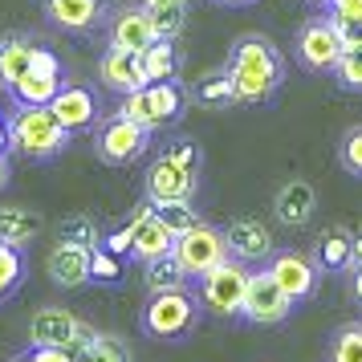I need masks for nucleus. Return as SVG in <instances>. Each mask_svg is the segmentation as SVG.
<instances>
[{
	"label": "nucleus",
	"mask_w": 362,
	"mask_h": 362,
	"mask_svg": "<svg viewBox=\"0 0 362 362\" xmlns=\"http://www.w3.org/2000/svg\"><path fill=\"white\" fill-rule=\"evenodd\" d=\"M139 66H143V78L147 82H171V78H180V66H183L180 41L159 37L155 45H147V49L139 53Z\"/></svg>",
	"instance_id": "5701e85b"
},
{
	"label": "nucleus",
	"mask_w": 362,
	"mask_h": 362,
	"mask_svg": "<svg viewBox=\"0 0 362 362\" xmlns=\"http://www.w3.org/2000/svg\"><path fill=\"white\" fill-rule=\"evenodd\" d=\"M13 362H33V358H29V350H25V354H17V358H13Z\"/></svg>",
	"instance_id": "09e8293b"
},
{
	"label": "nucleus",
	"mask_w": 362,
	"mask_h": 362,
	"mask_svg": "<svg viewBox=\"0 0 362 362\" xmlns=\"http://www.w3.org/2000/svg\"><path fill=\"white\" fill-rule=\"evenodd\" d=\"M110 4H115V0H110Z\"/></svg>",
	"instance_id": "8fccbe9b"
},
{
	"label": "nucleus",
	"mask_w": 362,
	"mask_h": 362,
	"mask_svg": "<svg viewBox=\"0 0 362 362\" xmlns=\"http://www.w3.org/2000/svg\"><path fill=\"white\" fill-rule=\"evenodd\" d=\"M175 257L187 269V277L199 281L204 273H212L216 264L228 261V240H224V228H216L208 220H199L196 228H187L175 240Z\"/></svg>",
	"instance_id": "1a4fd4ad"
},
{
	"label": "nucleus",
	"mask_w": 362,
	"mask_h": 362,
	"mask_svg": "<svg viewBox=\"0 0 362 362\" xmlns=\"http://www.w3.org/2000/svg\"><path fill=\"white\" fill-rule=\"evenodd\" d=\"M199 192V175L196 171H187L180 167L175 159H167L163 151H159V159L147 167V175H143V199L151 204H171V199H196Z\"/></svg>",
	"instance_id": "4468645a"
},
{
	"label": "nucleus",
	"mask_w": 362,
	"mask_h": 362,
	"mask_svg": "<svg viewBox=\"0 0 362 362\" xmlns=\"http://www.w3.org/2000/svg\"><path fill=\"white\" fill-rule=\"evenodd\" d=\"M326 13L338 21V29H342V37H346V49H350V45H354V33L362 29V0H334Z\"/></svg>",
	"instance_id": "72a5a7b5"
},
{
	"label": "nucleus",
	"mask_w": 362,
	"mask_h": 362,
	"mask_svg": "<svg viewBox=\"0 0 362 362\" xmlns=\"http://www.w3.org/2000/svg\"><path fill=\"white\" fill-rule=\"evenodd\" d=\"M273 216H277V224L285 228H305L313 224V216H317V192H313L310 180H289L277 187V196H273Z\"/></svg>",
	"instance_id": "6ab92c4d"
},
{
	"label": "nucleus",
	"mask_w": 362,
	"mask_h": 362,
	"mask_svg": "<svg viewBox=\"0 0 362 362\" xmlns=\"http://www.w3.org/2000/svg\"><path fill=\"white\" fill-rule=\"evenodd\" d=\"M159 41V29H155V17H151L147 4H118L106 17V45H115L122 53H139Z\"/></svg>",
	"instance_id": "9b49d317"
},
{
	"label": "nucleus",
	"mask_w": 362,
	"mask_h": 362,
	"mask_svg": "<svg viewBox=\"0 0 362 362\" xmlns=\"http://www.w3.org/2000/svg\"><path fill=\"white\" fill-rule=\"evenodd\" d=\"M305 4H310V8H317V13H326V8L334 4V0H305Z\"/></svg>",
	"instance_id": "49530a36"
},
{
	"label": "nucleus",
	"mask_w": 362,
	"mask_h": 362,
	"mask_svg": "<svg viewBox=\"0 0 362 362\" xmlns=\"http://www.w3.org/2000/svg\"><path fill=\"white\" fill-rule=\"evenodd\" d=\"M313 261L322 273H342V269H354V232L346 228H329L317 248H313Z\"/></svg>",
	"instance_id": "b1692460"
},
{
	"label": "nucleus",
	"mask_w": 362,
	"mask_h": 362,
	"mask_svg": "<svg viewBox=\"0 0 362 362\" xmlns=\"http://www.w3.org/2000/svg\"><path fill=\"white\" fill-rule=\"evenodd\" d=\"M228 69L232 82H236V94H240V106H264L281 94L285 86V53L269 41L264 33H245L232 41L228 49Z\"/></svg>",
	"instance_id": "f257e3e1"
},
{
	"label": "nucleus",
	"mask_w": 362,
	"mask_h": 362,
	"mask_svg": "<svg viewBox=\"0 0 362 362\" xmlns=\"http://www.w3.org/2000/svg\"><path fill=\"white\" fill-rule=\"evenodd\" d=\"M346 53V37L338 29V21L329 13H313L310 21H301L293 33V62L305 74H334V66Z\"/></svg>",
	"instance_id": "423d86ee"
},
{
	"label": "nucleus",
	"mask_w": 362,
	"mask_h": 362,
	"mask_svg": "<svg viewBox=\"0 0 362 362\" xmlns=\"http://www.w3.org/2000/svg\"><path fill=\"white\" fill-rule=\"evenodd\" d=\"M57 240L82 245V248H102L106 232H102V224L94 216H69V220H62V228H57Z\"/></svg>",
	"instance_id": "c756f323"
},
{
	"label": "nucleus",
	"mask_w": 362,
	"mask_h": 362,
	"mask_svg": "<svg viewBox=\"0 0 362 362\" xmlns=\"http://www.w3.org/2000/svg\"><path fill=\"white\" fill-rule=\"evenodd\" d=\"M350 297L362 305V264H354V277H350Z\"/></svg>",
	"instance_id": "79ce46f5"
},
{
	"label": "nucleus",
	"mask_w": 362,
	"mask_h": 362,
	"mask_svg": "<svg viewBox=\"0 0 362 362\" xmlns=\"http://www.w3.org/2000/svg\"><path fill=\"white\" fill-rule=\"evenodd\" d=\"M29 69H37V74H53V78H66L62 57H57L49 45H37V41H33V53H29Z\"/></svg>",
	"instance_id": "58836bf2"
},
{
	"label": "nucleus",
	"mask_w": 362,
	"mask_h": 362,
	"mask_svg": "<svg viewBox=\"0 0 362 362\" xmlns=\"http://www.w3.org/2000/svg\"><path fill=\"white\" fill-rule=\"evenodd\" d=\"M66 78H53V74H37V69H25L21 82L8 90V98L17 106H49L57 94H62Z\"/></svg>",
	"instance_id": "a878e982"
},
{
	"label": "nucleus",
	"mask_w": 362,
	"mask_h": 362,
	"mask_svg": "<svg viewBox=\"0 0 362 362\" xmlns=\"http://www.w3.org/2000/svg\"><path fill=\"white\" fill-rule=\"evenodd\" d=\"M134 228V245H131V261L147 264V261H159V257H167V252H175V232L167 228L163 220L155 216V204L151 199H143L139 208L131 212V220H127Z\"/></svg>",
	"instance_id": "2eb2a0df"
},
{
	"label": "nucleus",
	"mask_w": 362,
	"mask_h": 362,
	"mask_svg": "<svg viewBox=\"0 0 362 362\" xmlns=\"http://www.w3.org/2000/svg\"><path fill=\"white\" fill-rule=\"evenodd\" d=\"M74 362H134V354H131V346H127V338L94 329V338L82 350H74Z\"/></svg>",
	"instance_id": "cd10ccee"
},
{
	"label": "nucleus",
	"mask_w": 362,
	"mask_h": 362,
	"mask_svg": "<svg viewBox=\"0 0 362 362\" xmlns=\"http://www.w3.org/2000/svg\"><path fill=\"white\" fill-rule=\"evenodd\" d=\"M8 180H13V163H8V155H0V192L8 187Z\"/></svg>",
	"instance_id": "37998d69"
},
{
	"label": "nucleus",
	"mask_w": 362,
	"mask_h": 362,
	"mask_svg": "<svg viewBox=\"0 0 362 362\" xmlns=\"http://www.w3.org/2000/svg\"><path fill=\"white\" fill-rule=\"evenodd\" d=\"M354 264H362V232H354Z\"/></svg>",
	"instance_id": "a18cd8bd"
},
{
	"label": "nucleus",
	"mask_w": 362,
	"mask_h": 362,
	"mask_svg": "<svg viewBox=\"0 0 362 362\" xmlns=\"http://www.w3.org/2000/svg\"><path fill=\"white\" fill-rule=\"evenodd\" d=\"M29 53H33V41L25 33L0 37V90H4V94H8V90L21 82V74L29 69Z\"/></svg>",
	"instance_id": "393cba45"
},
{
	"label": "nucleus",
	"mask_w": 362,
	"mask_h": 362,
	"mask_svg": "<svg viewBox=\"0 0 362 362\" xmlns=\"http://www.w3.org/2000/svg\"><path fill=\"white\" fill-rule=\"evenodd\" d=\"M41 13L53 29L69 37H94L98 29H106L110 0H41Z\"/></svg>",
	"instance_id": "f8f14e48"
},
{
	"label": "nucleus",
	"mask_w": 362,
	"mask_h": 362,
	"mask_svg": "<svg viewBox=\"0 0 362 362\" xmlns=\"http://www.w3.org/2000/svg\"><path fill=\"white\" fill-rule=\"evenodd\" d=\"M264 269L277 277V285L293 297V301H310V297L317 293V277H322V269H317V261H313V257H305V252L277 248V252L269 257V264H264Z\"/></svg>",
	"instance_id": "dca6fc26"
},
{
	"label": "nucleus",
	"mask_w": 362,
	"mask_h": 362,
	"mask_svg": "<svg viewBox=\"0 0 362 362\" xmlns=\"http://www.w3.org/2000/svg\"><path fill=\"white\" fill-rule=\"evenodd\" d=\"M199 305L196 289H163V293H147L143 310H139V329L155 338V342H183L196 329Z\"/></svg>",
	"instance_id": "7ed1b4c3"
},
{
	"label": "nucleus",
	"mask_w": 362,
	"mask_h": 362,
	"mask_svg": "<svg viewBox=\"0 0 362 362\" xmlns=\"http://www.w3.org/2000/svg\"><path fill=\"white\" fill-rule=\"evenodd\" d=\"M151 17H155V29H159V37H171V41H180L183 25H187V8H155Z\"/></svg>",
	"instance_id": "4c0bfd02"
},
{
	"label": "nucleus",
	"mask_w": 362,
	"mask_h": 362,
	"mask_svg": "<svg viewBox=\"0 0 362 362\" xmlns=\"http://www.w3.org/2000/svg\"><path fill=\"white\" fill-rule=\"evenodd\" d=\"M41 212L33 208H21V204H4L0 208V245H13V248H29L41 232Z\"/></svg>",
	"instance_id": "4be33fe9"
},
{
	"label": "nucleus",
	"mask_w": 362,
	"mask_h": 362,
	"mask_svg": "<svg viewBox=\"0 0 362 362\" xmlns=\"http://www.w3.org/2000/svg\"><path fill=\"white\" fill-rule=\"evenodd\" d=\"M220 8H248V4H257V0H212Z\"/></svg>",
	"instance_id": "c03bdc74"
},
{
	"label": "nucleus",
	"mask_w": 362,
	"mask_h": 362,
	"mask_svg": "<svg viewBox=\"0 0 362 362\" xmlns=\"http://www.w3.org/2000/svg\"><path fill=\"white\" fill-rule=\"evenodd\" d=\"M163 155H167V159H175L180 167H187V171H196V175H199V167H204V147H199L196 139H183V134L167 139Z\"/></svg>",
	"instance_id": "f704fd0d"
},
{
	"label": "nucleus",
	"mask_w": 362,
	"mask_h": 362,
	"mask_svg": "<svg viewBox=\"0 0 362 362\" xmlns=\"http://www.w3.org/2000/svg\"><path fill=\"white\" fill-rule=\"evenodd\" d=\"M139 4H147L151 13H155V8H187L192 0H139Z\"/></svg>",
	"instance_id": "a19ab883"
},
{
	"label": "nucleus",
	"mask_w": 362,
	"mask_h": 362,
	"mask_svg": "<svg viewBox=\"0 0 362 362\" xmlns=\"http://www.w3.org/2000/svg\"><path fill=\"white\" fill-rule=\"evenodd\" d=\"M98 82H102V90L127 98L134 90H143L147 78H143V66H139L134 53H122V49H115V45H106V53L98 57Z\"/></svg>",
	"instance_id": "aec40b11"
},
{
	"label": "nucleus",
	"mask_w": 362,
	"mask_h": 362,
	"mask_svg": "<svg viewBox=\"0 0 362 362\" xmlns=\"http://www.w3.org/2000/svg\"><path fill=\"white\" fill-rule=\"evenodd\" d=\"M329 78L342 86V90H350V94H362V49H346Z\"/></svg>",
	"instance_id": "c9c22d12"
},
{
	"label": "nucleus",
	"mask_w": 362,
	"mask_h": 362,
	"mask_svg": "<svg viewBox=\"0 0 362 362\" xmlns=\"http://www.w3.org/2000/svg\"><path fill=\"white\" fill-rule=\"evenodd\" d=\"M224 240H228V257L232 261H245L248 269H261L269 264V257L277 252L273 232L264 228L257 216H236L224 224Z\"/></svg>",
	"instance_id": "ddd939ff"
},
{
	"label": "nucleus",
	"mask_w": 362,
	"mask_h": 362,
	"mask_svg": "<svg viewBox=\"0 0 362 362\" xmlns=\"http://www.w3.org/2000/svg\"><path fill=\"white\" fill-rule=\"evenodd\" d=\"M29 358L33 362H74V350H62V346H29Z\"/></svg>",
	"instance_id": "ea45409f"
},
{
	"label": "nucleus",
	"mask_w": 362,
	"mask_h": 362,
	"mask_svg": "<svg viewBox=\"0 0 362 362\" xmlns=\"http://www.w3.org/2000/svg\"><path fill=\"white\" fill-rule=\"evenodd\" d=\"M293 297L277 285V277L269 269H252V281H248V297H245V322L248 326H281L289 313H293Z\"/></svg>",
	"instance_id": "9d476101"
},
{
	"label": "nucleus",
	"mask_w": 362,
	"mask_h": 362,
	"mask_svg": "<svg viewBox=\"0 0 362 362\" xmlns=\"http://www.w3.org/2000/svg\"><path fill=\"white\" fill-rule=\"evenodd\" d=\"M143 285H147V293H163V289H187V285H196V281L187 277V269L180 264L175 252H167L159 261L143 264Z\"/></svg>",
	"instance_id": "bb28decb"
},
{
	"label": "nucleus",
	"mask_w": 362,
	"mask_h": 362,
	"mask_svg": "<svg viewBox=\"0 0 362 362\" xmlns=\"http://www.w3.org/2000/svg\"><path fill=\"white\" fill-rule=\"evenodd\" d=\"M49 110L57 115V122L66 127V131H90V127H98L102 122V102L94 90H86V86H74L66 82L62 86V94L49 102Z\"/></svg>",
	"instance_id": "f3484780"
},
{
	"label": "nucleus",
	"mask_w": 362,
	"mask_h": 362,
	"mask_svg": "<svg viewBox=\"0 0 362 362\" xmlns=\"http://www.w3.org/2000/svg\"><path fill=\"white\" fill-rule=\"evenodd\" d=\"M21 281H25V257H21V248L0 245V301L17 293Z\"/></svg>",
	"instance_id": "2f4dec72"
},
{
	"label": "nucleus",
	"mask_w": 362,
	"mask_h": 362,
	"mask_svg": "<svg viewBox=\"0 0 362 362\" xmlns=\"http://www.w3.org/2000/svg\"><path fill=\"white\" fill-rule=\"evenodd\" d=\"M0 118H4V115H0Z\"/></svg>",
	"instance_id": "3c124183"
},
{
	"label": "nucleus",
	"mask_w": 362,
	"mask_h": 362,
	"mask_svg": "<svg viewBox=\"0 0 362 362\" xmlns=\"http://www.w3.org/2000/svg\"><path fill=\"white\" fill-rule=\"evenodd\" d=\"M248 281H252V269L245 261H224L216 264L212 273H204L196 281V297L204 313H212L220 322H236L245 317V297H248Z\"/></svg>",
	"instance_id": "39448f33"
},
{
	"label": "nucleus",
	"mask_w": 362,
	"mask_h": 362,
	"mask_svg": "<svg viewBox=\"0 0 362 362\" xmlns=\"http://www.w3.org/2000/svg\"><path fill=\"white\" fill-rule=\"evenodd\" d=\"M338 163H342L346 175L362 180V122L342 131V139H338Z\"/></svg>",
	"instance_id": "473e14b6"
},
{
	"label": "nucleus",
	"mask_w": 362,
	"mask_h": 362,
	"mask_svg": "<svg viewBox=\"0 0 362 362\" xmlns=\"http://www.w3.org/2000/svg\"><path fill=\"white\" fill-rule=\"evenodd\" d=\"M326 362H362V322H342L329 334Z\"/></svg>",
	"instance_id": "c85d7f7f"
},
{
	"label": "nucleus",
	"mask_w": 362,
	"mask_h": 362,
	"mask_svg": "<svg viewBox=\"0 0 362 362\" xmlns=\"http://www.w3.org/2000/svg\"><path fill=\"white\" fill-rule=\"evenodd\" d=\"M350 49H362V29L354 33V45H350Z\"/></svg>",
	"instance_id": "de8ad7c7"
},
{
	"label": "nucleus",
	"mask_w": 362,
	"mask_h": 362,
	"mask_svg": "<svg viewBox=\"0 0 362 362\" xmlns=\"http://www.w3.org/2000/svg\"><path fill=\"white\" fill-rule=\"evenodd\" d=\"M94 338V326H86L78 313L62 305H41L29 317V346H62V350H82Z\"/></svg>",
	"instance_id": "6e6552de"
},
{
	"label": "nucleus",
	"mask_w": 362,
	"mask_h": 362,
	"mask_svg": "<svg viewBox=\"0 0 362 362\" xmlns=\"http://www.w3.org/2000/svg\"><path fill=\"white\" fill-rule=\"evenodd\" d=\"M90 264H94V248L57 240L53 252H49V261H45V273H49V281L57 285V289H82V285L94 281Z\"/></svg>",
	"instance_id": "a211bd4d"
},
{
	"label": "nucleus",
	"mask_w": 362,
	"mask_h": 362,
	"mask_svg": "<svg viewBox=\"0 0 362 362\" xmlns=\"http://www.w3.org/2000/svg\"><path fill=\"white\" fill-rule=\"evenodd\" d=\"M151 134H155L151 127H143V122H134V118L115 110L110 118H102L94 127V155L106 167H131L151 151Z\"/></svg>",
	"instance_id": "0eeeda50"
},
{
	"label": "nucleus",
	"mask_w": 362,
	"mask_h": 362,
	"mask_svg": "<svg viewBox=\"0 0 362 362\" xmlns=\"http://www.w3.org/2000/svg\"><path fill=\"white\" fill-rule=\"evenodd\" d=\"M187 102H192V90L180 78H171V82H147L143 90H134V94H127V98L118 102V115L134 118V122H143L151 131H171V127H180Z\"/></svg>",
	"instance_id": "20e7f679"
},
{
	"label": "nucleus",
	"mask_w": 362,
	"mask_h": 362,
	"mask_svg": "<svg viewBox=\"0 0 362 362\" xmlns=\"http://www.w3.org/2000/svg\"><path fill=\"white\" fill-rule=\"evenodd\" d=\"M187 90H192V106H199V110H232V106H240V94H236L228 66L199 74Z\"/></svg>",
	"instance_id": "412c9836"
},
{
	"label": "nucleus",
	"mask_w": 362,
	"mask_h": 362,
	"mask_svg": "<svg viewBox=\"0 0 362 362\" xmlns=\"http://www.w3.org/2000/svg\"><path fill=\"white\" fill-rule=\"evenodd\" d=\"M4 122H8L13 151L25 155V159H33V163H53L69 147V139H74V131H66L57 122V115L49 106H17Z\"/></svg>",
	"instance_id": "f03ea898"
},
{
	"label": "nucleus",
	"mask_w": 362,
	"mask_h": 362,
	"mask_svg": "<svg viewBox=\"0 0 362 362\" xmlns=\"http://www.w3.org/2000/svg\"><path fill=\"white\" fill-rule=\"evenodd\" d=\"M90 273H94V285H118L122 281V257H115L110 248H94Z\"/></svg>",
	"instance_id": "e433bc0d"
},
{
	"label": "nucleus",
	"mask_w": 362,
	"mask_h": 362,
	"mask_svg": "<svg viewBox=\"0 0 362 362\" xmlns=\"http://www.w3.org/2000/svg\"><path fill=\"white\" fill-rule=\"evenodd\" d=\"M155 216H159L167 228L175 232V236H183L187 228H196V224H199L196 199H171V204H155Z\"/></svg>",
	"instance_id": "7c9ffc66"
}]
</instances>
